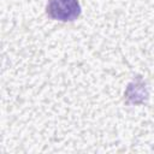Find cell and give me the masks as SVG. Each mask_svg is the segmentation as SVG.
Masks as SVG:
<instances>
[{
  "mask_svg": "<svg viewBox=\"0 0 154 154\" xmlns=\"http://www.w3.org/2000/svg\"><path fill=\"white\" fill-rule=\"evenodd\" d=\"M81 7L77 0H48L47 13L58 20H73L79 16Z\"/></svg>",
  "mask_w": 154,
  "mask_h": 154,
  "instance_id": "1",
  "label": "cell"
}]
</instances>
